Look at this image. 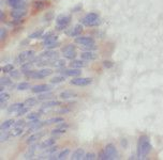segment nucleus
Wrapping results in <instances>:
<instances>
[{
  "label": "nucleus",
  "instance_id": "1",
  "mask_svg": "<svg viewBox=\"0 0 163 160\" xmlns=\"http://www.w3.org/2000/svg\"><path fill=\"white\" fill-rule=\"evenodd\" d=\"M151 151V144L148 137H139V143H137V156L139 159H146Z\"/></svg>",
  "mask_w": 163,
  "mask_h": 160
},
{
  "label": "nucleus",
  "instance_id": "2",
  "mask_svg": "<svg viewBox=\"0 0 163 160\" xmlns=\"http://www.w3.org/2000/svg\"><path fill=\"white\" fill-rule=\"evenodd\" d=\"M53 71L51 68H43L40 71H28V72H25V76L29 77V78H32V79H42L45 77H48L49 75L53 74Z\"/></svg>",
  "mask_w": 163,
  "mask_h": 160
},
{
  "label": "nucleus",
  "instance_id": "3",
  "mask_svg": "<svg viewBox=\"0 0 163 160\" xmlns=\"http://www.w3.org/2000/svg\"><path fill=\"white\" fill-rule=\"evenodd\" d=\"M82 24L85 25V26H88V27H91V26L99 24L98 14L97 13H88V14H86L83 17V19H82Z\"/></svg>",
  "mask_w": 163,
  "mask_h": 160
},
{
  "label": "nucleus",
  "instance_id": "4",
  "mask_svg": "<svg viewBox=\"0 0 163 160\" xmlns=\"http://www.w3.org/2000/svg\"><path fill=\"white\" fill-rule=\"evenodd\" d=\"M70 20H71V16L69 15H59L57 17V21H56V28L57 30H63L68 27V25L70 24Z\"/></svg>",
  "mask_w": 163,
  "mask_h": 160
},
{
  "label": "nucleus",
  "instance_id": "5",
  "mask_svg": "<svg viewBox=\"0 0 163 160\" xmlns=\"http://www.w3.org/2000/svg\"><path fill=\"white\" fill-rule=\"evenodd\" d=\"M34 55H36V52L33 51V50H26V51H23L22 53H20L18 57L16 58V63H20V64L25 63V62L33 59V58H34Z\"/></svg>",
  "mask_w": 163,
  "mask_h": 160
},
{
  "label": "nucleus",
  "instance_id": "6",
  "mask_svg": "<svg viewBox=\"0 0 163 160\" xmlns=\"http://www.w3.org/2000/svg\"><path fill=\"white\" fill-rule=\"evenodd\" d=\"M61 51H62V55L65 56V58L70 59V60H72V59H74V58L76 57L75 47H74V45L72 44H69V45H67V46H65V47H62Z\"/></svg>",
  "mask_w": 163,
  "mask_h": 160
},
{
  "label": "nucleus",
  "instance_id": "7",
  "mask_svg": "<svg viewBox=\"0 0 163 160\" xmlns=\"http://www.w3.org/2000/svg\"><path fill=\"white\" fill-rule=\"evenodd\" d=\"M43 45L47 49H52V48L57 47L58 45H59V43H58V36L53 35V36H48V37H44Z\"/></svg>",
  "mask_w": 163,
  "mask_h": 160
},
{
  "label": "nucleus",
  "instance_id": "8",
  "mask_svg": "<svg viewBox=\"0 0 163 160\" xmlns=\"http://www.w3.org/2000/svg\"><path fill=\"white\" fill-rule=\"evenodd\" d=\"M92 82V78H81V77H76L74 79L71 80V84L73 85H77V87H86Z\"/></svg>",
  "mask_w": 163,
  "mask_h": 160
},
{
  "label": "nucleus",
  "instance_id": "9",
  "mask_svg": "<svg viewBox=\"0 0 163 160\" xmlns=\"http://www.w3.org/2000/svg\"><path fill=\"white\" fill-rule=\"evenodd\" d=\"M104 152H105V154L107 155L110 160L115 159V158H117V156H118V153H117V149H116L114 144H107L105 146V148H104Z\"/></svg>",
  "mask_w": 163,
  "mask_h": 160
},
{
  "label": "nucleus",
  "instance_id": "10",
  "mask_svg": "<svg viewBox=\"0 0 163 160\" xmlns=\"http://www.w3.org/2000/svg\"><path fill=\"white\" fill-rule=\"evenodd\" d=\"M75 43H77L82 46H86V45L94 44V41L90 36H77V37H75Z\"/></svg>",
  "mask_w": 163,
  "mask_h": 160
},
{
  "label": "nucleus",
  "instance_id": "11",
  "mask_svg": "<svg viewBox=\"0 0 163 160\" xmlns=\"http://www.w3.org/2000/svg\"><path fill=\"white\" fill-rule=\"evenodd\" d=\"M53 89V85L51 84H38L34 85L32 88V92L33 93H44V92H48Z\"/></svg>",
  "mask_w": 163,
  "mask_h": 160
},
{
  "label": "nucleus",
  "instance_id": "12",
  "mask_svg": "<svg viewBox=\"0 0 163 160\" xmlns=\"http://www.w3.org/2000/svg\"><path fill=\"white\" fill-rule=\"evenodd\" d=\"M60 73L69 77H79L82 75V72L79 68H70V69H65V71H62Z\"/></svg>",
  "mask_w": 163,
  "mask_h": 160
},
{
  "label": "nucleus",
  "instance_id": "13",
  "mask_svg": "<svg viewBox=\"0 0 163 160\" xmlns=\"http://www.w3.org/2000/svg\"><path fill=\"white\" fill-rule=\"evenodd\" d=\"M26 15V11L24 9H13L11 12V16L14 19H20Z\"/></svg>",
  "mask_w": 163,
  "mask_h": 160
},
{
  "label": "nucleus",
  "instance_id": "14",
  "mask_svg": "<svg viewBox=\"0 0 163 160\" xmlns=\"http://www.w3.org/2000/svg\"><path fill=\"white\" fill-rule=\"evenodd\" d=\"M7 2L13 9H24L25 7L23 0H7Z\"/></svg>",
  "mask_w": 163,
  "mask_h": 160
},
{
  "label": "nucleus",
  "instance_id": "15",
  "mask_svg": "<svg viewBox=\"0 0 163 160\" xmlns=\"http://www.w3.org/2000/svg\"><path fill=\"white\" fill-rule=\"evenodd\" d=\"M81 58L83 59V60H85V61H90V60H94V59H97V58H98V56H97L94 52L87 51V50H86V51L82 52Z\"/></svg>",
  "mask_w": 163,
  "mask_h": 160
},
{
  "label": "nucleus",
  "instance_id": "16",
  "mask_svg": "<svg viewBox=\"0 0 163 160\" xmlns=\"http://www.w3.org/2000/svg\"><path fill=\"white\" fill-rule=\"evenodd\" d=\"M84 156H85L84 149H83V148H77V149L72 154L71 159L72 160H81V159H84Z\"/></svg>",
  "mask_w": 163,
  "mask_h": 160
},
{
  "label": "nucleus",
  "instance_id": "17",
  "mask_svg": "<svg viewBox=\"0 0 163 160\" xmlns=\"http://www.w3.org/2000/svg\"><path fill=\"white\" fill-rule=\"evenodd\" d=\"M44 135H45L44 132H36V133H33L32 136H30L28 138V140H27V143H28V144L34 143V142H37L38 140H40L41 138L44 136Z\"/></svg>",
  "mask_w": 163,
  "mask_h": 160
},
{
  "label": "nucleus",
  "instance_id": "18",
  "mask_svg": "<svg viewBox=\"0 0 163 160\" xmlns=\"http://www.w3.org/2000/svg\"><path fill=\"white\" fill-rule=\"evenodd\" d=\"M25 106V104H22V103H17V104H13L11 105L10 107L8 108V111L10 113H17V112L20 111V109L23 108Z\"/></svg>",
  "mask_w": 163,
  "mask_h": 160
},
{
  "label": "nucleus",
  "instance_id": "19",
  "mask_svg": "<svg viewBox=\"0 0 163 160\" xmlns=\"http://www.w3.org/2000/svg\"><path fill=\"white\" fill-rule=\"evenodd\" d=\"M53 145H55V140L54 139H47V140H44L40 144V148L41 149H45V148H48L51 146H53Z\"/></svg>",
  "mask_w": 163,
  "mask_h": 160
},
{
  "label": "nucleus",
  "instance_id": "20",
  "mask_svg": "<svg viewBox=\"0 0 163 160\" xmlns=\"http://www.w3.org/2000/svg\"><path fill=\"white\" fill-rule=\"evenodd\" d=\"M71 66L73 68H83L86 66V61L85 60H74L71 63Z\"/></svg>",
  "mask_w": 163,
  "mask_h": 160
},
{
  "label": "nucleus",
  "instance_id": "21",
  "mask_svg": "<svg viewBox=\"0 0 163 160\" xmlns=\"http://www.w3.org/2000/svg\"><path fill=\"white\" fill-rule=\"evenodd\" d=\"M75 96H76V94L72 91H65V92L60 93V98H62V99H70Z\"/></svg>",
  "mask_w": 163,
  "mask_h": 160
},
{
  "label": "nucleus",
  "instance_id": "22",
  "mask_svg": "<svg viewBox=\"0 0 163 160\" xmlns=\"http://www.w3.org/2000/svg\"><path fill=\"white\" fill-rule=\"evenodd\" d=\"M60 122H63V119L62 117H53V119H49V120H46L45 122H43V126H46V125H51V124H56V123H60Z\"/></svg>",
  "mask_w": 163,
  "mask_h": 160
},
{
  "label": "nucleus",
  "instance_id": "23",
  "mask_svg": "<svg viewBox=\"0 0 163 160\" xmlns=\"http://www.w3.org/2000/svg\"><path fill=\"white\" fill-rule=\"evenodd\" d=\"M42 126H43V123H41L40 121H38V122H36L34 124H32V125H30V126H29L28 132L37 131V130H39V129H40Z\"/></svg>",
  "mask_w": 163,
  "mask_h": 160
},
{
  "label": "nucleus",
  "instance_id": "24",
  "mask_svg": "<svg viewBox=\"0 0 163 160\" xmlns=\"http://www.w3.org/2000/svg\"><path fill=\"white\" fill-rule=\"evenodd\" d=\"M12 125H14V120L10 119V120L5 121V122H3V123L1 124L0 129H1V130H9V128L11 127Z\"/></svg>",
  "mask_w": 163,
  "mask_h": 160
},
{
  "label": "nucleus",
  "instance_id": "25",
  "mask_svg": "<svg viewBox=\"0 0 163 160\" xmlns=\"http://www.w3.org/2000/svg\"><path fill=\"white\" fill-rule=\"evenodd\" d=\"M51 65L54 66V67H65V61L61 60V59H59V60H56V59H55V60H53L51 62Z\"/></svg>",
  "mask_w": 163,
  "mask_h": 160
},
{
  "label": "nucleus",
  "instance_id": "26",
  "mask_svg": "<svg viewBox=\"0 0 163 160\" xmlns=\"http://www.w3.org/2000/svg\"><path fill=\"white\" fill-rule=\"evenodd\" d=\"M55 106H60V101H56V100H51L47 103L43 104V108L42 109H48V108H53Z\"/></svg>",
  "mask_w": 163,
  "mask_h": 160
},
{
  "label": "nucleus",
  "instance_id": "27",
  "mask_svg": "<svg viewBox=\"0 0 163 160\" xmlns=\"http://www.w3.org/2000/svg\"><path fill=\"white\" fill-rule=\"evenodd\" d=\"M82 32H83V27H82L81 25H76V26L72 29V32H71L70 34L72 36H78Z\"/></svg>",
  "mask_w": 163,
  "mask_h": 160
},
{
  "label": "nucleus",
  "instance_id": "28",
  "mask_svg": "<svg viewBox=\"0 0 163 160\" xmlns=\"http://www.w3.org/2000/svg\"><path fill=\"white\" fill-rule=\"evenodd\" d=\"M69 154H70V149L69 148H65V149H62L59 154H58V159L59 160H62V159H65L67 157L69 156Z\"/></svg>",
  "mask_w": 163,
  "mask_h": 160
},
{
  "label": "nucleus",
  "instance_id": "29",
  "mask_svg": "<svg viewBox=\"0 0 163 160\" xmlns=\"http://www.w3.org/2000/svg\"><path fill=\"white\" fill-rule=\"evenodd\" d=\"M36 149H37V144H34V145H32L31 147L29 148L28 152H27V154L25 155V158L29 159V158L33 157V155H34V152H36Z\"/></svg>",
  "mask_w": 163,
  "mask_h": 160
},
{
  "label": "nucleus",
  "instance_id": "30",
  "mask_svg": "<svg viewBox=\"0 0 163 160\" xmlns=\"http://www.w3.org/2000/svg\"><path fill=\"white\" fill-rule=\"evenodd\" d=\"M16 88L18 91H25V90L30 88V83H29V82H26V81H25V82H20V83L17 84Z\"/></svg>",
  "mask_w": 163,
  "mask_h": 160
},
{
  "label": "nucleus",
  "instance_id": "31",
  "mask_svg": "<svg viewBox=\"0 0 163 160\" xmlns=\"http://www.w3.org/2000/svg\"><path fill=\"white\" fill-rule=\"evenodd\" d=\"M24 104H25V106H26V107L31 108V107H33L34 105H37V99H36V98H28V99L25 100Z\"/></svg>",
  "mask_w": 163,
  "mask_h": 160
},
{
  "label": "nucleus",
  "instance_id": "32",
  "mask_svg": "<svg viewBox=\"0 0 163 160\" xmlns=\"http://www.w3.org/2000/svg\"><path fill=\"white\" fill-rule=\"evenodd\" d=\"M65 80V78L63 76H57V77H54V78H52V80H51V83H52V84L61 83V82H63Z\"/></svg>",
  "mask_w": 163,
  "mask_h": 160
},
{
  "label": "nucleus",
  "instance_id": "33",
  "mask_svg": "<svg viewBox=\"0 0 163 160\" xmlns=\"http://www.w3.org/2000/svg\"><path fill=\"white\" fill-rule=\"evenodd\" d=\"M52 98H53V94H52V93H48V94H47L46 92L41 94V95L38 97L39 100H47V99H52Z\"/></svg>",
  "mask_w": 163,
  "mask_h": 160
},
{
  "label": "nucleus",
  "instance_id": "34",
  "mask_svg": "<svg viewBox=\"0 0 163 160\" xmlns=\"http://www.w3.org/2000/svg\"><path fill=\"white\" fill-rule=\"evenodd\" d=\"M32 62H28V63H23V65H22V67H20V71L22 72H28V71H30L31 69V67H32Z\"/></svg>",
  "mask_w": 163,
  "mask_h": 160
},
{
  "label": "nucleus",
  "instance_id": "35",
  "mask_svg": "<svg viewBox=\"0 0 163 160\" xmlns=\"http://www.w3.org/2000/svg\"><path fill=\"white\" fill-rule=\"evenodd\" d=\"M22 133H23V127H15L12 131H11V136L17 137V136H20Z\"/></svg>",
  "mask_w": 163,
  "mask_h": 160
},
{
  "label": "nucleus",
  "instance_id": "36",
  "mask_svg": "<svg viewBox=\"0 0 163 160\" xmlns=\"http://www.w3.org/2000/svg\"><path fill=\"white\" fill-rule=\"evenodd\" d=\"M42 34H43V30L40 29V30H37V31H34L33 33H31L29 35V39H39V37H41Z\"/></svg>",
  "mask_w": 163,
  "mask_h": 160
},
{
  "label": "nucleus",
  "instance_id": "37",
  "mask_svg": "<svg viewBox=\"0 0 163 160\" xmlns=\"http://www.w3.org/2000/svg\"><path fill=\"white\" fill-rule=\"evenodd\" d=\"M11 136V131H5V130H2L1 132V136H0V141L3 142L7 139H9V137Z\"/></svg>",
  "mask_w": 163,
  "mask_h": 160
},
{
  "label": "nucleus",
  "instance_id": "38",
  "mask_svg": "<svg viewBox=\"0 0 163 160\" xmlns=\"http://www.w3.org/2000/svg\"><path fill=\"white\" fill-rule=\"evenodd\" d=\"M12 84V81L9 79V78H5V77H2L1 79H0V85H3V87H5V85H11Z\"/></svg>",
  "mask_w": 163,
  "mask_h": 160
},
{
  "label": "nucleus",
  "instance_id": "39",
  "mask_svg": "<svg viewBox=\"0 0 163 160\" xmlns=\"http://www.w3.org/2000/svg\"><path fill=\"white\" fill-rule=\"evenodd\" d=\"M63 133H65V128H57L52 131L53 136H59V135H63Z\"/></svg>",
  "mask_w": 163,
  "mask_h": 160
},
{
  "label": "nucleus",
  "instance_id": "40",
  "mask_svg": "<svg viewBox=\"0 0 163 160\" xmlns=\"http://www.w3.org/2000/svg\"><path fill=\"white\" fill-rule=\"evenodd\" d=\"M14 69V66H13L12 64H7V65H4L3 67H2V72L3 73H10L11 71Z\"/></svg>",
  "mask_w": 163,
  "mask_h": 160
},
{
  "label": "nucleus",
  "instance_id": "41",
  "mask_svg": "<svg viewBox=\"0 0 163 160\" xmlns=\"http://www.w3.org/2000/svg\"><path fill=\"white\" fill-rule=\"evenodd\" d=\"M9 98H10V95H9V94H7V93H4V92H1V94H0V103H4V101L9 100Z\"/></svg>",
  "mask_w": 163,
  "mask_h": 160
},
{
  "label": "nucleus",
  "instance_id": "42",
  "mask_svg": "<svg viewBox=\"0 0 163 160\" xmlns=\"http://www.w3.org/2000/svg\"><path fill=\"white\" fill-rule=\"evenodd\" d=\"M28 112H29V107H23V108L16 113V115L22 116V115H24V114H26V113H28Z\"/></svg>",
  "mask_w": 163,
  "mask_h": 160
},
{
  "label": "nucleus",
  "instance_id": "43",
  "mask_svg": "<svg viewBox=\"0 0 163 160\" xmlns=\"http://www.w3.org/2000/svg\"><path fill=\"white\" fill-rule=\"evenodd\" d=\"M27 119H28L29 121H31V120H39V119H40V114H39V113H36V112H33V113H31V114H28Z\"/></svg>",
  "mask_w": 163,
  "mask_h": 160
},
{
  "label": "nucleus",
  "instance_id": "44",
  "mask_svg": "<svg viewBox=\"0 0 163 160\" xmlns=\"http://www.w3.org/2000/svg\"><path fill=\"white\" fill-rule=\"evenodd\" d=\"M96 154L94 153H87L85 156H84V159L85 160H94L96 159Z\"/></svg>",
  "mask_w": 163,
  "mask_h": 160
},
{
  "label": "nucleus",
  "instance_id": "45",
  "mask_svg": "<svg viewBox=\"0 0 163 160\" xmlns=\"http://www.w3.org/2000/svg\"><path fill=\"white\" fill-rule=\"evenodd\" d=\"M83 49L84 50H87V51H89V50H94V49H97V46L96 44H91V45H86V46H83Z\"/></svg>",
  "mask_w": 163,
  "mask_h": 160
},
{
  "label": "nucleus",
  "instance_id": "46",
  "mask_svg": "<svg viewBox=\"0 0 163 160\" xmlns=\"http://www.w3.org/2000/svg\"><path fill=\"white\" fill-rule=\"evenodd\" d=\"M9 74H10V76L13 77V78H20V73L18 72V71H14V69H13V71H11Z\"/></svg>",
  "mask_w": 163,
  "mask_h": 160
},
{
  "label": "nucleus",
  "instance_id": "47",
  "mask_svg": "<svg viewBox=\"0 0 163 160\" xmlns=\"http://www.w3.org/2000/svg\"><path fill=\"white\" fill-rule=\"evenodd\" d=\"M56 151H57V146L53 145V146L48 147V149H46V151L44 152V154H53V153H55Z\"/></svg>",
  "mask_w": 163,
  "mask_h": 160
},
{
  "label": "nucleus",
  "instance_id": "48",
  "mask_svg": "<svg viewBox=\"0 0 163 160\" xmlns=\"http://www.w3.org/2000/svg\"><path fill=\"white\" fill-rule=\"evenodd\" d=\"M99 159L100 160H110L108 159V157H107V155L105 154V152H100V154H99Z\"/></svg>",
  "mask_w": 163,
  "mask_h": 160
},
{
  "label": "nucleus",
  "instance_id": "49",
  "mask_svg": "<svg viewBox=\"0 0 163 160\" xmlns=\"http://www.w3.org/2000/svg\"><path fill=\"white\" fill-rule=\"evenodd\" d=\"M14 125H15V127H24L25 125H26V123H25V121L20 120L17 121L16 123H14Z\"/></svg>",
  "mask_w": 163,
  "mask_h": 160
},
{
  "label": "nucleus",
  "instance_id": "50",
  "mask_svg": "<svg viewBox=\"0 0 163 160\" xmlns=\"http://www.w3.org/2000/svg\"><path fill=\"white\" fill-rule=\"evenodd\" d=\"M5 34H7V30H5L4 28L0 29V39H1V41L4 40V37H5Z\"/></svg>",
  "mask_w": 163,
  "mask_h": 160
},
{
  "label": "nucleus",
  "instance_id": "51",
  "mask_svg": "<svg viewBox=\"0 0 163 160\" xmlns=\"http://www.w3.org/2000/svg\"><path fill=\"white\" fill-rule=\"evenodd\" d=\"M44 7L43 2H33V8L36 9H42Z\"/></svg>",
  "mask_w": 163,
  "mask_h": 160
},
{
  "label": "nucleus",
  "instance_id": "52",
  "mask_svg": "<svg viewBox=\"0 0 163 160\" xmlns=\"http://www.w3.org/2000/svg\"><path fill=\"white\" fill-rule=\"evenodd\" d=\"M103 65H104L105 67L110 68V67H112V66H113V63H112V62H110V61H104V62H103Z\"/></svg>",
  "mask_w": 163,
  "mask_h": 160
},
{
  "label": "nucleus",
  "instance_id": "53",
  "mask_svg": "<svg viewBox=\"0 0 163 160\" xmlns=\"http://www.w3.org/2000/svg\"><path fill=\"white\" fill-rule=\"evenodd\" d=\"M68 126H69L68 124H65V123H61V122H60V123H58V126H57V127H58V128H67Z\"/></svg>",
  "mask_w": 163,
  "mask_h": 160
}]
</instances>
